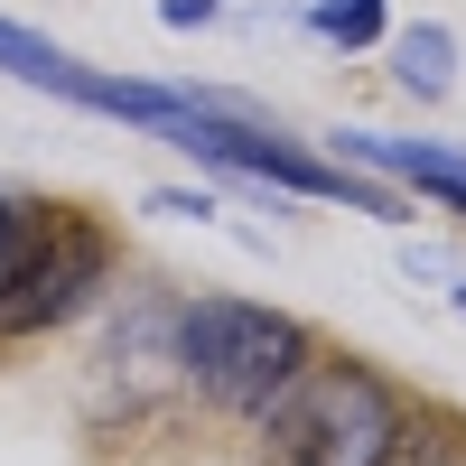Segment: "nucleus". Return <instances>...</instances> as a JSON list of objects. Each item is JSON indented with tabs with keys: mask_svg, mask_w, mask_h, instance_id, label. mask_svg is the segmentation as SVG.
<instances>
[{
	"mask_svg": "<svg viewBox=\"0 0 466 466\" xmlns=\"http://www.w3.org/2000/svg\"><path fill=\"white\" fill-rule=\"evenodd\" d=\"M149 215H177V224H206V215H215V197H187V187H159V197H149Z\"/></svg>",
	"mask_w": 466,
	"mask_h": 466,
	"instance_id": "9b49d317",
	"label": "nucleus"
},
{
	"mask_svg": "<svg viewBox=\"0 0 466 466\" xmlns=\"http://www.w3.org/2000/svg\"><path fill=\"white\" fill-rule=\"evenodd\" d=\"M318 364V336H308L289 308H261V299H177V382L224 420H261L289 382Z\"/></svg>",
	"mask_w": 466,
	"mask_h": 466,
	"instance_id": "f257e3e1",
	"label": "nucleus"
},
{
	"mask_svg": "<svg viewBox=\"0 0 466 466\" xmlns=\"http://www.w3.org/2000/svg\"><path fill=\"white\" fill-rule=\"evenodd\" d=\"M373 466H466V420L457 410H430V401H401V430L382 439V457Z\"/></svg>",
	"mask_w": 466,
	"mask_h": 466,
	"instance_id": "0eeeda50",
	"label": "nucleus"
},
{
	"mask_svg": "<svg viewBox=\"0 0 466 466\" xmlns=\"http://www.w3.org/2000/svg\"><path fill=\"white\" fill-rule=\"evenodd\" d=\"M308 28H318L327 47H345V56H364V47H382V37H392L382 0H308Z\"/></svg>",
	"mask_w": 466,
	"mask_h": 466,
	"instance_id": "6e6552de",
	"label": "nucleus"
},
{
	"mask_svg": "<svg viewBox=\"0 0 466 466\" xmlns=\"http://www.w3.org/2000/svg\"><path fill=\"white\" fill-rule=\"evenodd\" d=\"M224 0H159V28H215Z\"/></svg>",
	"mask_w": 466,
	"mask_h": 466,
	"instance_id": "9d476101",
	"label": "nucleus"
},
{
	"mask_svg": "<svg viewBox=\"0 0 466 466\" xmlns=\"http://www.w3.org/2000/svg\"><path fill=\"white\" fill-rule=\"evenodd\" d=\"M336 159H345V168H373V177H401V187H420V197H439L448 215H466V149H448V140L336 131Z\"/></svg>",
	"mask_w": 466,
	"mask_h": 466,
	"instance_id": "39448f33",
	"label": "nucleus"
},
{
	"mask_svg": "<svg viewBox=\"0 0 466 466\" xmlns=\"http://www.w3.org/2000/svg\"><path fill=\"white\" fill-rule=\"evenodd\" d=\"M0 75H19V85L56 94V103H85L103 122H131L149 140H177L187 112L224 94V85H149V75H122V66H85L75 47H56V37H37L19 19H0Z\"/></svg>",
	"mask_w": 466,
	"mask_h": 466,
	"instance_id": "20e7f679",
	"label": "nucleus"
},
{
	"mask_svg": "<svg viewBox=\"0 0 466 466\" xmlns=\"http://www.w3.org/2000/svg\"><path fill=\"white\" fill-rule=\"evenodd\" d=\"M103 280H112V233L94 215H75V206H47L28 224L19 261L0 270V345H28V336L75 327L103 299Z\"/></svg>",
	"mask_w": 466,
	"mask_h": 466,
	"instance_id": "7ed1b4c3",
	"label": "nucleus"
},
{
	"mask_svg": "<svg viewBox=\"0 0 466 466\" xmlns=\"http://www.w3.org/2000/svg\"><path fill=\"white\" fill-rule=\"evenodd\" d=\"M448 289H457V318H466V280H448Z\"/></svg>",
	"mask_w": 466,
	"mask_h": 466,
	"instance_id": "f8f14e48",
	"label": "nucleus"
},
{
	"mask_svg": "<svg viewBox=\"0 0 466 466\" xmlns=\"http://www.w3.org/2000/svg\"><path fill=\"white\" fill-rule=\"evenodd\" d=\"M28 224H37V215H28L19 197H0V270L19 261V243H28Z\"/></svg>",
	"mask_w": 466,
	"mask_h": 466,
	"instance_id": "1a4fd4ad",
	"label": "nucleus"
},
{
	"mask_svg": "<svg viewBox=\"0 0 466 466\" xmlns=\"http://www.w3.org/2000/svg\"><path fill=\"white\" fill-rule=\"evenodd\" d=\"M392 85H401L410 103H448V85H457V37H448L439 19H420V28L392 37Z\"/></svg>",
	"mask_w": 466,
	"mask_h": 466,
	"instance_id": "423d86ee",
	"label": "nucleus"
},
{
	"mask_svg": "<svg viewBox=\"0 0 466 466\" xmlns=\"http://www.w3.org/2000/svg\"><path fill=\"white\" fill-rule=\"evenodd\" d=\"M392 430H401V392L345 355V364H308L261 410V457L270 466H373Z\"/></svg>",
	"mask_w": 466,
	"mask_h": 466,
	"instance_id": "f03ea898",
	"label": "nucleus"
}]
</instances>
